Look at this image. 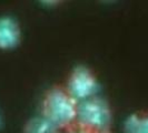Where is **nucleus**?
<instances>
[{
    "label": "nucleus",
    "instance_id": "1",
    "mask_svg": "<svg viewBox=\"0 0 148 133\" xmlns=\"http://www.w3.org/2000/svg\"><path fill=\"white\" fill-rule=\"evenodd\" d=\"M41 117L58 128L69 129L77 120L78 102L66 89L52 88L44 96Z\"/></svg>",
    "mask_w": 148,
    "mask_h": 133
},
{
    "label": "nucleus",
    "instance_id": "2",
    "mask_svg": "<svg viewBox=\"0 0 148 133\" xmlns=\"http://www.w3.org/2000/svg\"><path fill=\"white\" fill-rule=\"evenodd\" d=\"M111 109L101 98H91L78 103L77 126L92 130H108L111 122Z\"/></svg>",
    "mask_w": 148,
    "mask_h": 133
},
{
    "label": "nucleus",
    "instance_id": "3",
    "mask_svg": "<svg viewBox=\"0 0 148 133\" xmlns=\"http://www.w3.org/2000/svg\"><path fill=\"white\" fill-rule=\"evenodd\" d=\"M100 84L96 74L85 66H76L68 78L66 90L75 100L80 103L97 96Z\"/></svg>",
    "mask_w": 148,
    "mask_h": 133
},
{
    "label": "nucleus",
    "instance_id": "4",
    "mask_svg": "<svg viewBox=\"0 0 148 133\" xmlns=\"http://www.w3.org/2000/svg\"><path fill=\"white\" fill-rule=\"evenodd\" d=\"M21 40V29L16 19L9 16L0 17V50H12Z\"/></svg>",
    "mask_w": 148,
    "mask_h": 133
},
{
    "label": "nucleus",
    "instance_id": "5",
    "mask_svg": "<svg viewBox=\"0 0 148 133\" xmlns=\"http://www.w3.org/2000/svg\"><path fill=\"white\" fill-rule=\"evenodd\" d=\"M125 133H148V113H132L124 122Z\"/></svg>",
    "mask_w": 148,
    "mask_h": 133
},
{
    "label": "nucleus",
    "instance_id": "6",
    "mask_svg": "<svg viewBox=\"0 0 148 133\" xmlns=\"http://www.w3.org/2000/svg\"><path fill=\"white\" fill-rule=\"evenodd\" d=\"M23 133H60V130L45 118L37 117L27 122Z\"/></svg>",
    "mask_w": 148,
    "mask_h": 133
},
{
    "label": "nucleus",
    "instance_id": "7",
    "mask_svg": "<svg viewBox=\"0 0 148 133\" xmlns=\"http://www.w3.org/2000/svg\"><path fill=\"white\" fill-rule=\"evenodd\" d=\"M68 133H110L109 130H92V129H87L82 128L80 126H70L68 129Z\"/></svg>",
    "mask_w": 148,
    "mask_h": 133
},
{
    "label": "nucleus",
    "instance_id": "8",
    "mask_svg": "<svg viewBox=\"0 0 148 133\" xmlns=\"http://www.w3.org/2000/svg\"><path fill=\"white\" fill-rule=\"evenodd\" d=\"M2 126V118H1V114H0V128Z\"/></svg>",
    "mask_w": 148,
    "mask_h": 133
}]
</instances>
